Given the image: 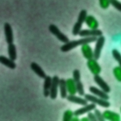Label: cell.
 Wrapping results in <instances>:
<instances>
[{
  "label": "cell",
  "mask_w": 121,
  "mask_h": 121,
  "mask_svg": "<svg viewBox=\"0 0 121 121\" xmlns=\"http://www.w3.org/2000/svg\"><path fill=\"white\" fill-rule=\"evenodd\" d=\"M100 7L103 9H107L110 5V0H99Z\"/></svg>",
  "instance_id": "f1b7e54d"
},
{
  "label": "cell",
  "mask_w": 121,
  "mask_h": 121,
  "mask_svg": "<svg viewBox=\"0 0 121 121\" xmlns=\"http://www.w3.org/2000/svg\"><path fill=\"white\" fill-rule=\"evenodd\" d=\"M94 80L95 83L100 87L102 90L107 93H108L110 92L111 88L110 86L99 75H94Z\"/></svg>",
  "instance_id": "8fae6325"
},
{
  "label": "cell",
  "mask_w": 121,
  "mask_h": 121,
  "mask_svg": "<svg viewBox=\"0 0 121 121\" xmlns=\"http://www.w3.org/2000/svg\"><path fill=\"white\" fill-rule=\"evenodd\" d=\"M85 22L90 29H96L98 28L99 26L98 21L92 15H87L86 18Z\"/></svg>",
  "instance_id": "e0dca14e"
},
{
  "label": "cell",
  "mask_w": 121,
  "mask_h": 121,
  "mask_svg": "<svg viewBox=\"0 0 121 121\" xmlns=\"http://www.w3.org/2000/svg\"><path fill=\"white\" fill-rule=\"evenodd\" d=\"M84 98L89 102L97 104L99 106L104 107L108 108L110 106V103L107 100H105L100 97H97L94 95L86 94L84 95Z\"/></svg>",
  "instance_id": "3957f363"
},
{
  "label": "cell",
  "mask_w": 121,
  "mask_h": 121,
  "mask_svg": "<svg viewBox=\"0 0 121 121\" xmlns=\"http://www.w3.org/2000/svg\"><path fill=\"white\" fill-rule=\"evenodd\" d=\"M4 31L6 42L8 44L13 43L14 40L13 30L12 27L9 23L6 22L4 24Z\"/></svg>",
  "instance_id": "30bf717a"
},
{
  "label": "cell",
  "mask_w": 121,
  "mask_h": 121,
  "mask_svg": "<svg viewBox=\"0 0 121 121\" xmlns=\"http://www.w3.org/2000/svg\"><path fill=\"white\" fill-rule=\"evenodd\" d=\"M87 16V11L86 9H83L80 11L77 21L75 23L72 30V33L73 35L76 36L79 34L80 31L81 30L82 24L85 21Z\"/></svg>",
  "instance_id": "7a4b0ae2"
},
{
  "label": "cell",
  "mask_w": 121,
  "mask_h": 121,
  "mask_svg": "<svg viewBox=\"0 0 121 121\" xmlns=\"http://www.w3.org/2000/svg\"><path fill=\"white\" fill-rule=\"evenodd\" d=\"M8 52L10 59L13 60H15L17 59V54L16 47L13 43L9 44L8 46Z\"/></svg>",
  "instance_id": "7402d4cb"
},
{
  "label": "cell",
  "mask_w": 121,
  "mask_h": 121,
  "mask_svg": "<svg viewBox=\"0 0 121 121\" xmlns=\"http://www.w3.org/2000/svg\"><path fill=\"white\" fill-rule=\"evenodd\" d=\"M52 83L50 88V97L52 99H55L58 95V89L59 86L60 78L58 76H54L52 78Z\"/></svg>",
  "instance_id": "52a82bcc"
},
{
  "label": "cell",
  "mask_w": 121,
  "mask_h": 121,
  "mask_svg": "<svg viewBox=\"0 0 121 121\" xmlns=\"http://www.w3.org/2000/svg\"><path fill=\"white\" fill-rule=\"evenodd\" d=\"M76 83V87L77 93L80 96H84L85 95V91L84 89V86L81 81H78Z\"/></svg>",
  "instance_id": "484cf974"
},
{
  "label": "cell",
  "mask_w": 121,
  "mask_h": 121,
  "mask_svg": "<svg viewBox=\"0 0 121 121\" xmlns=\"http://www.w3.org/2000/svg\"><path fill=\"white\" fill-rule=\"evenodd\" d=\"M52 78L50 76H46L44 78L43 86V94L45 97L50 96V88L52 83Z\"/></svg>",
  "instance_id": "9a60e30c"
},
{
  "label": "cell",
  "mask_w": 121,
  "mask_h": 121,
  "mask_svg": "<svg viewBox=\"0 0 121 121\" xmlns=\"http://www.w3.org/2000/svg\"><path fill=\"white\" fill-rule=\"evenodd\" d=\"M80 121H89V120L87 117H84L82 118L81 119H80Z\"/></svg>",
  "instance_id": "d6a6232c"
},
{
  "label": "cell",
  "mask_w": 121,
  "mask_h": 121,
  "mask_svg": "<svg viewBox=\"0 0 121 121\" xmlns=\"http://www.w3.org/2000/svg\"><path fill=\"white\" fill-rule=\"evenodd\" d=\"M112 53L114 59L118 62L119 66L121 67V53L116 49H113Z\"/></svg>",
  "instance_id": "cb8c5ba5"
},
{
  "label": "cell",
  "mask_w": 121,
  "mask_h": 121,
  "mask_svg": "<svg viewBox=\"0 0 121 121\" xmlns=\"http://www.w3.org/2000/svg\"><path fill=\"white\" fill-rule=\"evenodd\" d=\"M73 116H74V112L69 109L67 110L63 113L62 120L63 121H70Z\"/></svg>",
  "instance_id": "603a6c76"
},
{
  "label": "cell",
  "mask_w": 121,
  "mask_h": 121,
  "mask_svg": "<svg viewBox=\"0 0 121 121\" xmlns=\"http://www.w3.org/2000/svg\"><path fill=\"white\" fill-rule=\"evenodd\" d=\"M105 41V37L103 35H101L97 38L94 50V58L96 60H98L100 57L101 51L104 44Z\"/></svg>",
  "instance_id": "5b68a950"
},
{
  "label": "cell",
  "mask_w": 121,
  "mask_h": 121,
  "mask_svg": "<svg viewBox=\"0 0 121 121\" xmlns=\"http://www.w3.org/2000/svg\"><path fill=\"white\" fill-rule=\"evenodd\" d=\"M30 68L40 78H44L46 76L44 70L37 63L32 62L30 64Z\"/></svg>",
  "instance_id": "ac0fdd59"
},
{
  "label": "cell",
  "mask_w": 121,
  "mask_h": 121,
  "mask_svg": "<svg viewBox=\"0 0 121 121\" xmlns=\"http://www.w3.org/2000/svg\"><path fill=\"white\" fill-rule=\"evenodd\" d=\"M120 111H121V108H120Z\"/></svg>",
  "instance_id": "836d02e7"
},
{
  "label": "cell",
  "mask_w": 121,
  "mask_h": 121,
  "mask_svg": "<svg viewBox=\"0 0 121 121\" xmlns=\"http://www.w3.org/2000/svg\"><path fill=\"white\" fill-rule=\"evenodd\" d=\"M110 4L117 10L121 12V2L118 0H110Z\"/></svg>",
  "instance_id": "4316f807"
},
{
  "label": "cell",
  "mask_w": 121,
  "mask_h": 121,
  "mask_svg": "<svg viewBox=\"0 0 121 121\" xmlns=\"http://www.w3.org/2000/svg\"><path fill=\"white\" fill-rule=\"evenodd\" d=\"M78 116H74L71 119V121H79L80 119L78 117Z\"/></svg>",
  "instance_id": "1f68e13d"
},
{
  "label": "cell",
  "mask_w": 121,
  "mask_h": 121,
  "mask_svg": "<svg viewBox=\"0 0 121 121\" xmlns=\"http://www.w3.org/2000/svg\"><path fill=\"white\" fill-rule=\"evenodd\" d=\"M73 78L76 82L80 80V72L78 69H75L73 71Z\"/></svg>",
  "instance_id": "f546056e"
},
{
  "label": "cell",
  "mask_w": 121,
  "mask_h": 121,
  "mask_svg": "<svg viewBox=\"0 0 121 121\" xmlns=\"http://www.w3.org/2000/svg\"><path fill=\"white\" fill-rule=\"evenodd\" d=\"M48 29L49 31L54 35H55L60 42L65 43L69 41L68 37L63 33H62L59 28L54 24H50L49 26Z\"/></svg>",
  "instance_id": "277c9868"
},
{
  "label": "cell",
  "mask_w": 121,
  "mask_h": 121,
  "mask_svg": "<svg viewBox=\"0 0 121 121\" xmlns=\"http://www.w3.org/2000/svg\"><path fill=\"white\" fill-rule=\"evenodd\" d=\"M102 31L98 29H82L81 30L78 35L83 37H99L102 35Z\"/></svg>",
  "instance_id": "ba28073f"
},
{
  "label": "cell",
  "mask_w": 121,
  "mask_h": 121,
  "mask_svg": "<svg viewBox=\"0 0 121 121\" xmlns=\"http://www.w3.org/2000/svg\"><path fill=\"white\" fill-rule=\"evenodd\" d=\"M105 120L111 121H121V115L114 112L106 110L103 112Z\"/></svg>",
  "instance_id": "7c38bea8"
},
{
  "label": "cell",
  "mask_w": 121,
  "mask_h": 121,
  "mask_svg": "<svg viewBox=\"0 0 121 121\" xmlns=\"http://www.w3.org/2000/svg\"><path fill=\"white\" fill-rule=\"evenodd\" d=\"M59 87L60 89V96L61 98H66L67 96H68V91L66 86V82L64 79L61 78L60 79Z\"/></svg>",
  "instance_id": "44dd1931"
},
{
  "label": "cell",
  "mask_w": 121,
  "mask_h": 121,
  "mask_svg": "<svg viewBox=\"0 0 121 121\" xmlns=\"http://www.w3.org/2000/svg\"><path fill=\"white\" fill-rule=\"evenodd\" d=\"M96 37H86L77 40H72L63 44L60 48V51L65 52L76 48L78 45H82L86 43H89L95 42Z\"/></svg>",
  "instance_id": "6da1fadb"
},
{
  "label": "cell",
  "mask_w": 121,
  "mask_h": 121,
  "mask_svg": "<svg viewBox=\"0 0 121 121\" xmlns=\"http://www.w3.org/2000/svg\"><path fill=\"white\" fill-rule=\"evenodd\" d=\"M67 91L69 95H76L77 93L76 83L73 78H69L66 80Z\"/></svg>",
  "instance_id": "d6986e66"
},
{
  "label": "cell",
  "mask_w": 121,
  "mask_h": 121,
  "mask_svg": "<svg viewBox=\"0 0 121 121\" xmlns=\"http://www.w3.org/2000/svg\"><path fill=\"white\" fill-rule=\"evenodd\" d=\"M97 60L94 58L87 60V66L90 72L94 75H99L101 71V68Z\"/></svg>",
  "instance_id": "8992f818"
},
{
  "label": "cell",
  "mask_w": 121,
  "mask_h": 121,
  "mask_svg": "<svg viewBox=\"0 0 121 121\" xmlns=\"http://www.w3.org/2000/svg\"><path fill=\"white\" fill-rule=\"evenodd\" d=\"M87 117H88V118L89 119V121H97V119L96 117L95 114L94 113H93L91 112H89L87 113Z\"/></svg>",
  "instance_id": "4dcf8cb0"
},
{
  "label": "cell",
  "mask_w": 121,
  "mask_h": 121,
  "mask_svg": "<svg viewBox=\"0 0 121 121\" xmlns=\"http://www.w3.org/2000/svg\"><path fill=\"white\" fill-rule=\"evenodd\" d=\"M81 50L84 57L87 60L94 58V51L88 43L82 45Z\"/></svg>",
  "instance_id": "4fadbf2b"
},
{
  "label": "cell",
  "mask_w": 121,
  "mask_h": 121,
  "mask_svg": "<svg viewBox=\"0 0 121 121\" xmlns=\"http://www.w3.org/2000/svg\"><path fill=\"white\" fill-rule=\"evenodd\" d=\"M89 90L91 93L98 96V97L107 100L109 99V96L107 93L95 86H90L89 87Z\"/></svg>",
  "instance_id": "5bb4252c"
},
{
  "label": "cell",
  "mask_w": 121,
  "mask_h": 121,
  "mask_svg": "<svg viewBox=\"0 0 121 121\" xmlns=\"http://www.w3.org/2000/svg\"><path fill=\"white\" fill-rule=\"evenodd\" d=\"M112 71L117 80L121 82V67L120 66H116L113 68Z\"/></svg>",
  "instance_id": "d4e9b609"
},
{
  "label": "cell",
  "mask_w": 121,
  "mask_h": 121,
  "mask_svg": "<svg viewBox=\"0 0 121 121\" xmlns=\"http://www.w3.org/2000/svg\"><path fill=\"white\" fill-rule=\"evenodd\" d=\"M67 100L72 103L80 104L81 105H85L87 104V101L85 98H82L81 97L76 96L75 95H68L66 97Z\"/></svg>",
  "instance_id": "2e32d148"
},
{
  "label": "cell",
  "mask_w": 121,
  "mask_h": 121,
  "mask_svg": "<svg viewBox=\"0 0 121 121\" xmlns=\"http://www.w3.org/2000/svg\"><path fill=\"white\" fill-rule=\"evenodd\" d=\"M94 113L98 121H104L105 120V119L104 118V117L103 115V113H102L98 109L95 108L94 110Z\"/></svg>",
  "instance_id": "83f0119b"
},
{
  "label": "cell",
  "mask_w": 121,
  "mask_h": 121,
  "mask_svg": "<svg viewBox=\"0 0 121 121\" xmlns=\"http://www.w3.org/2000/svg\"><path fill=\"white\" fill-rule=\"evenodd\" d=\"M0 62L10 69H13L16 68V64L14 60L3 55L0 56Z\"/></svg>",
  "instance_id": "ffe728a7"
},
{
  "label": "cell",
  "mask_w": 121,
  "mask_h": 121,
  "mask_svg": "<svg viewBox=\"0 0 121 121\" xmlns=\"http://www.w3.org/2000/svg\"><path fill=\"white\" fill-rule=\"evenodd\" d=\"M96 108V105L95 104L91 103L89 104H87L84 105L83 107H81L74 112V116H79L84 114L86 113H88L92 110H94Z\"/></svg>",
  "instance_id": "9c48e42d"
}]
</instances>
